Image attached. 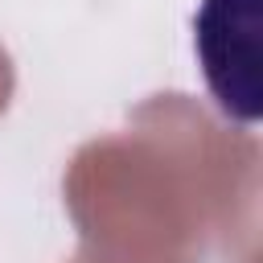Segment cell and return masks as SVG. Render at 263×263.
Wrapping results in <instances>:
<instances>
[{
    "label": "cell",
    "mask_w": 263,
    "mask_h": 263,
    "mask_svg": "<svg viewBox=\"0 0 263 263\" xmlns=\"http://www.w3.org/2000/svg\"><path fill=\"white\" fill-rule=\"evenodd\" d=\"M193 41L218 107L251 123L259 115V0H201Z\"/></svg>",
    "instance_id": "cell-1"
}]
</instances>
